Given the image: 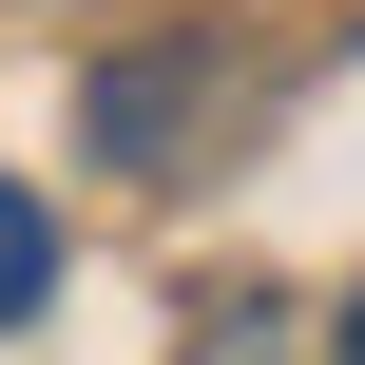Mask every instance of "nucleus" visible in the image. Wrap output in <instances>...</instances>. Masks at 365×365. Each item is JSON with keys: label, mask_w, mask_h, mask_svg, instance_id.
<instances>
[{"label": "nucleus", "mask_w": 365, "mask_h": 365, "mask_svg": "<svg viewBox=\"0 0 365 365\" xmlns=\"http://www.w3.org/2000/svg\"><path fill=\"white\" fill-rule=\"evenodd\" d=\"M38 308H58V212L0 173V327H38Z\"/></svg>", "instance_id": "1"}, {"label": "nucleus", "mask_w": 365, "mask_h": 365, "mask_svg": "<svg viewBox=\"0 0 365 365\" xmlns=\"http://www.w3.org/2000/svg\"><path fill=\"white\" fill-rule=\"evenodd\" d=\"M346 346H365V308H346Z\"/></svg>", "instance_id": "2"}]
</instances>
